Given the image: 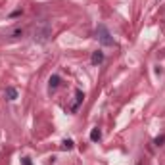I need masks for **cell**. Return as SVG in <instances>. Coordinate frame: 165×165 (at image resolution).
<instances>
[{
	"mask_svg": "<svg viewBox=\"0 0 165 165\" xmlns=\"http://www.w3.org/2000/svg\"><path fill=\"white\" fill-rule=\"evenodd\" d=\"M61 148H64V150H73V140H71V138L64 140V142H61Z\"/></svg>",
	"mask_w": 165,
	"mask_h": 165,
	"instance_id": "obj_9",
	"label": "cell"
},
{
	"mask_svg": "<svg viewBox=\"0 0 165 165\" xmlns=\"http://www.w3.org/2000/svg\"><path fill=\"white\" fill-rule=\"evenodd\" d=\"M163 142H165V136H157V138H156V144H157V146H163Z\"/></svg>",
	"mask_w": 165,
	"mask_h": 165,
	"instance_id": "obj_10",
	"label": "cell"
},
{
	"mask_svg": "<svg viewBox=\"0 0 165 165\" xmlns=\"http://www.w3.org/2000/svg\"><path fill=\"white\" fill-rule=\"evenodd\" d=\"M50 35H52V31H50L48 25H42V27H39L35 31V42H46V40L50 39Z\"/></svg>",
	"mask_w": 165,
	"mask_h": 165,
	"instance_id": "obj_2",
	"label": "cell"
},
{
	"mask_svg": "<svg viewBox=\"0 0 165 165\" xmlns=\"http://www.w3.org/2000/svg\"><path fill=\"white\" fill-rule=\"evenodd\" d=\"M6 100H10V102L17 100V89H14V86H8V89H6Z\"/></svg>",
	"mask_w": 165,
	"mask_h": 165,
	"instance_id": "obj_5",
	"label": "cell"
},
{
	"mask_svg": "<svg viewBox=\"0 0 165 165\" xmlns=\"http://www.w3.org/2000/svg\"><path fill=\"white\" fill-rule=\"evenodd\" d=\"M90 61H92V64H94V65H100L102 61H104V52H102V50H96V52L92 54Z\"/></svg>",
	"mask_w": 165,
	"mask_h": 165,
	"instance_id": "obj_4",
	"label": "cell"
},
{
	"mask_svg": "<svg viewBox=\"0 0 165 165\" xmlns=\"http://www.w3.org/2000/svg\"><path fill=\"white\" fill-rule=\"evenodd\" d=\"M60 82H61L60 75H52V77H50V81H48V86H50V90L58 89V86H60Z\"/></svg>",
	"mask_w": 165,
	"mask_h": 165,
	"instance_id": "obj_6",
	"label": "cell"
},
{
	"mask_svg": "<svg viewBox=\"0 0 165 165\" xmlns=\"http://www.w3.org/2000/svg\"><path fill=\"white\" fill-rule=\"evenodd\" d=\"M82 100H85V94H82L81 90H75V102L71 104L69 110H71V111H77V110H79V106L82 104Z\"/></svg>",
	"mask_w": 165,
	"mask_h": 165,
	"instance_id": "obj_3",
	"label": "cell"
},
{
	"mask_svg": "<svg viewBox=\"0 0 165 165\" xmlns=\"http://www.w3.org/2000/svg\"><path fill=\"white\" fill-rule=\"evenodd\" d=\"M10 37H12V39H19V37H23V29H21V27L14 29L12 33H10Z\"/></svg>",
	"mask_w": 165,
	"mask_h": 165,
	"instance_id": "obj_8",
	"label": "cell"
},
{
	"mask_svg": "<svg viewBox=\"0 0 165 165\" xmlns=\"http://www.w3.org/2000/svg\"><path fill=\"white\" fill-rule=\"evenodd\" d=\"M96 39L102 46H113V37H111L110 31H107L106 25H98L96 27Z\"/></svg>",
	"mask_w": 165,
	"mask_h": 165,
	"instance_id": "obj_1",
	"label": "cell"
},
{
	"mask_svg": "<svg viewBox=\"0 0 165 165\" xmlns=\"http://www.w3.org/2000/svg\"><path fill=\"white\" fill-rule=\"evenodd\" d=\"M21 163H23V165H33V161H31V157H23V159H21Z\"/></svg>",
	"mask_w": 165,
	"mask_h": 165,
	"instance_id": "obj_11",
	"label": "cell"
},
{
	"mask_svg": "<svg viewBox=\"0 0 165 165\" xmlns=\"http://www.w3.org/2000/svg\"><path fill=\"white\" fill-rule=\"evenodd\" d=\"M100 138H102V131H100L98 127H94V129L90 131V140H92V142H100Z\"/></svg>",
	"mask_w": 165,
	"mask_h": 165,
	"instance_id": "obj_7",
	"label": "cell"
}]
</instances>
